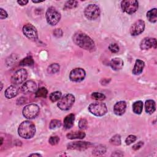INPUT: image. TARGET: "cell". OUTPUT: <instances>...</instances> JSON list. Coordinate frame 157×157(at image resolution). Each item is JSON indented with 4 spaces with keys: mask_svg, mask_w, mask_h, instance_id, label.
Wrapping results in <instances>:
<instances>
[{
    "mask_svg": "<svg viewBox=\"0 0 157 157\" xmlns=\"http://www.w3.org/2000/svg\"><path fill=\"white\" fill-rule=\"evenodd\" d=\"M73 41L77 45L86 50L93 52L95 50L94 41L90 37L83 33L77 32L75 33L73 36Z\"/></svg>",
    "mask_w": 157,
    "mask_h": 157,
    "instance_id": "obj_1",
    "label": "cell"
},
{
    "mask_svg": "<svg viewBox=\"0 0 157 157\" xmlns=\"http://www.w3.org/2000/svg\"><path fill=\"white\" fill-rule=\"evenodd\" d=\"M36 132V127L34 124L28 120L23 121L18 126V135L23 139L32 138Z\"/></svg>",
    "mask_w": 157,
    "mask_h": 157,
    "instance_id": "obj_2",
    "label": "cell"
},
{
    "mask_svg": "<svg viewBox=\"0 0 157 157\" xmlns=\"http://www.w3.org/2000/svg\"><path fill=\"white\" fill-rule=\"evenodd\" d=\"M45 17L47 23L52 26H54L59 21L61 14L55 7H50L47 10Z\"/></svg>",
    "mask_w": 157,
    "mask_h": 157,
    "instance_id": "obj_3",
    "label": "cell"
},
{
    "mask_svg": "<svg viewBox=\"0 0 157 157\" xmlns=\"http://www.w3.org/2000/svg\"><path fill=\"white\" fill-rule=\"evenodd\" d=\"M88 110L90 113L98 117L103 116L107 112L106 105L103 102H93L90 104L88 106Z\"/></svg>",
    "mask_w": 157,
    "mask_h": 157,
    "instance_id": "obj_4",
    "label": "cell"
},
{
    "mask_svg": "<svg viewBox=\"0 0 157 157\" xmlns=\"http://www.w3.org/2000/svg\"><path fill=\"white\" fill-rule=\"evenodd\" d=\"M75 102V97L72 94H67L62 97L58 102V107L62 110H69Z\"/></svg>",
    "mask_w": 157,
    "mask_h": 157,
    "instance_id": "obj_5",
    "label": "cell"
},
{
    "mask_svg": "<svg viewBox=\"0 0 157 157\" xmlns=\"http://www.w3.org/2000/svg\"><path fill=\"white\" fill-rule=\"evenodd\" d=\"M40 111L39 107L35 104H31L26 105L22 111L23 115L27 119H33L36 118Z\"/></svg>",
    "mask_w": 157,
    "mask_h": 157,
    "instance_id": "obj_6",
    "label": "cell"
},
{
    "mask_svg": "<svg viewBox=\"0 0 157 157\" xmlns=\"http://www.w3.org/2000/svg\"><path fill=\"white\" fill-rule=\"evenodd\" d=\"M121 8L123 12L132 14L138 9V1L136 0H125L121 2Z\"/></svg>",
    "mask_w": 157,
    "mask_h": 157,
    "instance_id": "obj_7",
    "label": "cell"
},
{
    "mask_svg": "<svg viewBox=\"0 0 157 157\" xmlns=\"http://www.w3.org/2000/svg\"><path fill=\"white\" fill-rule=\"evenodd\" d=\"M84 14L88 20H96L100 15V9L96 4H90L85 8Z\"/></svg>",
    "mask_w": 157,
    "mask_h": 157,
    "instance_id": "obj_8",
    "label": "cell"
},
{
    "mask_svg": "<svg viewBox=\"0 0 157 157\" xmlns=\"http://www.w3.org/2000/svg\"><path fill=\"white\" fill-rule=\"evenodd\" d=\"M28 72L25 69H20L17 71L11 77V83L15 85L22 83L27 78Z\"/></svg>",
    "mask_w": 157,
    "mask_h": 157,
    "instance_id": "obj_9",
    "label": "cell"
},
{
    "mask_svg": "<svg viewBox=\"0 0 157 157\" xmlns=\"http://www.w3.org/2000/svg\"><path fill=\"white\" fill-rule=\"evenodd\" d=\"M24 35L30 40H36L38 39V33L36 28L31 24L25 25L23 28Z\"/></svg>",
    "mask_w": 157,
    "mask_h": 157,
    "instance_id": "obj_10",
    "label": "cell"
},
{
    "mask_svg": "<svg viewBox=\"0 0 157 157\" xmlns=\"http://www.w3.org/2000/svg\"><path fill=\"white\" fill-rule=\"evenodd\" d=\"M86 75L85 71L82 68H75L72 70L69 74V78L74 82H79L82 81Z\"/></svg>",
    "mask_w": 157,
    "mask_h": 157,
    "instance_id": "obj_11",
    "label": "cell"
},
{
    "mask_svg": "<svg viewBox=\"0 0 157 157\" xmlns=\"http://www.w3.org/2000/svg\"><path fill=\"white\" fill-rule=\"evenodd\" d=\"M145 29V22L142 20H138L131 26L129 32L131 36H135L141 34Z\"/></svg>",
    "mask_w": 157,
    "mask_h": 157,
    "instance_id": "obj_12",
    "label": "cell"
},
{
    "mask_svg": "<svg viewBox=\"0 0 157 157\" xmlns=\"http://www.w3.org/2000/svg\"><path fill=\"white\" fill-rule=\"evenodd\" d=\"M92 144L88 142H71L67 145V148L71 150H84L90 147H91Z\"/></svg>",
    "mask_w": 157,
    "mask_h": 157,
    "instance_id": "obj_13",
    "label": "cell"
},
{
    "mask_svg": "<svg viewBox=\"0 0 157 157\" xmlns=\"http://www.w3.org/2000/svg\"><path fill=\"white\" fill-rule=\"evenodd\" d=\"M157 47V42L155 38L145 37L140 42V47L142 50H148L150 48H156Z\"/></svg>",
    "mask_w": 157,
    "mask_h": 157,
    "instance_id": "obj_14",
    "label": "cell"
},
{
    "mask_svg": "<svg viewBox=\"0 0 157 157\" xmlns=\"http://www.w3.org/2000/svg\"><path fill=\"white\" fill-rule=\"evenodd\" d=\"M37 89V85L33 80H28L25 82L21 86V91L25 94L34 92Z\"/></svg>",
    "mask_w": 157,
    "mask_h": 157,
    "instance_id": "obj_15",
    "label": "cell"
},
{
    "mask_svg": "<svg viewBox=\"0 0 157 157\" xmlns=\"http://www.w3.org/2000/svg\"><path fill=\"white\" fill-rule=\"evenodd\" d=\"M126 103L125 101H118L113 106V112L117 115H122L125 112Z\"/></svg>",
    "mask_w": 157,
    "mask_h": 157,
    "instance_id": "obj_16",
    "label": "cell"
},
{
    "mask_svg": "<svg viewBox=\"0 0 157 157\" xmlns=\"http://www.w3.org/2000/svg\"><path fill=\"white\" fill-rule=\"evenodd\" d=\"M124 64V62L120 58H114L111 59L110 62V65L112 69L115 71L120 70Z\"/></svg>",
    "mask_w": 157,
    "mask_h": 157,
    "instance_id": "obj_17",
    "label": "cell"
},
{
    "mask_svg": "<svg viewBox=\"0 0 157 157\" xmlns=\"http://www.w3.org/2000/svg\"><path fill=\"white\" fill-rule=\"evenodd\" d=\"M18 93V89L13 85L9 86L5 91L4 95L7 99H11L15 97Z\"/></svg>",
    "mask_w": 157,
    "mask_h": 157,
    "instance_id": "obj_18",
    "label": "cell"
},
{
    "mask_svg": "<svg viewBox=\"0 0 157 157\" xmlns=\"http://www.w3.org/2000/svg\"><path fill=\"white\" fill-rule=\"evenodd\" d=\"M145 66V63L140 59H137L135 63L134 69L132 70V74L134 75H139L143 71Z\"/></svg>",
    "mask_w": 157,
    "mask_h": 157,
    "instance_id": "obj_19",
    "label": "cell"
},
{
    "mask_svg": "<svg viewBox=\"0 0 157 157\" xmlns=\"http://www.w3.org/2000/svg\"><path fill=\"white\" fill-rule=\"evenodd\" d=\"M75 120V115L73 113L67 115L64 119L63 126L66 129H70L72 127Z\"/></svg>",
    "mask_w": 157,
    "mask_h": 157,
    "instance_id": "obj_20",
    "label": "cell"
},
{
    "mask_svg": "<svg viewBox=\"0 0 157 157\" xmlns=\"http://www.w3.org/2000/svg\"><path fill=\"white\" fill-rule=\"evenodd\" d=\"M145 109L147 113L152 114L156 110V104L153 100L149 99L145 101Z\"/></svg>",
    "mask_w": 157,
    "mask_h": 157,
    "instance_id": "obj_21",
    "label": "cell"
},
{
    "mask_svg": "<svg viewBox=\"0 0 157 157\" xmlns=\"http://www.w3.org/2000/svg\"><path fill=\"white\" fill-rule=\"evenodd\" d=\"M85 136L86 134L83 131H77L71 132L67 134L66 137H67V139H83L85 137Z\"/></svg>",
    "mask_w": 157,
    "mask_h": 157,
    "instance_id": "obj_22",
    "label": "cell"
},
{
    "mask_svg": "<svg viewBox=\"0 0 157 157\" xmlns=\"http://www.w3.org/2000/svg\"><path fill=\"white\" fill-rule=\"evenodd\" d=\"M147 18L149 21L155 23L157 20V9L154 8L148 11L147 13Z\"/></svg>",
    "mask_w": 157,
    "mask_h": 157,
    "instance_id": "obj_23",
    "label": "cell"
},
{
    "mask_svg": "<svg viewBox=\"0 0 157 157\" xmlns=\"http://www.w3.org/2000/svg\"><path fill=\"white\" fill-rule=\"evenodd\" d=\"M143 102L141 101H137L132 104V110L136 114H140L142 112Z\"/></svg>",
    "mask_w": 157,
    "mask_h": 157,
    "instance_id": "obj_24",
    "label": "cell"
},
{
    "mask_svg": "<svg viewBox=\"0 0 157 157\" xmlns=\"http://www.w3.org/2000/svg\"><path fill=\"white\" fill-rule=\"evenodd\" d=\"M106 151V148L105 146L100 145L94 148L93 150V155L95 156H99L102 155L105 153Z\"/></svg>",
    "mask_w": 157,
    "mask_h": 157,
    "instance_id": "obj_25",
    "label": "cell"
},
{
    "mask_svg": "<svg viewBox=\"0 0 157 157\" xmlns=\"http://www.w3.org/2000/svg\"><path fill=\"white\" fill-rule=\"evenodd\" d=\"M48 94V91L45 87L39 88L35 93V96L36 98H47Z\"/></svg>",
    "mask_w": 157,
    "mask_h": 157,
    "instance_id": "obj_26",
    "label": "cell"
},
{
    "mask_svg": "<svg viewBox=\"0 0 157 157\" xmlns=\"http://www.w3.org/2000/svg\"><path fill=\"white\" fill-rule=\"evenodd\" d=\"M34 64V60L31 56H28L20 62V66H31Z\"/></svg>",
    "mask_w": 157,
    "mask_h": 157,
    "instance_id": "obj_27",
    "label": "cell"
},
{
    "mask_svg": "<svg viewBox=\"0 0 157 157\" xmlns=\"http://www.w3.org/2000/svg\"><path fill=\"white\" fill-rule=\"evenodd\" d=\"M59 71V65L57 63H53L50 64L47 68V72L48 74H55Z\"/></svg>",
    "mask_w": 157,
    "mask_h": 157,
    "instance_id": "obj_28",
    "label": "cell"
},
{
    "mask_svg": "<svg viewBox=\"0 0 157 157\" xmlns=\"http://www.w3.org/2000/svg\"><path fill=\"white\" fill-rule=\"evenodd\" d=\"M61 95H62V94L60 91H56L52 92L50 94L49 98H50V99L52 102H56L57 101H59L61 98Z\"/></svg>",
    "mask_w": 157,
    "mask_h": 157,
    "instance_id": "obj_29",
    "label": "cell"
},
{
    "mask_svg": "<svg viewBox=\"0 0 157 157\" xmlns=\"http://www.w3.org/2000/svg\"><path fill=\"white\" fill-rule=\"evenodd\" d=\"M110 143L112 145L118 146L121 144V137L119 134H116L113 136L110 139Z\"/></svg>",
    "mask_w": 157,
    "mask_h": 157,
    "instance_id": "obj_30",
    "label": "cell"
},
{
    "mask_svg": "<svg viewBox=\"0 0 157 157\" xmlns=\"http://www.w3.org/2000/svg\"><path fill=\"white\" fill-rule=\"evenodd\" d=\"M61 126V121L58 120H52L49 124V128L51 129H56Z\"/></svg>",
    "mask_w": 157,
    "mask_h": 157,
    "instance_id": "obj_31",
    "label": "cell"
},
{
    "mask_svg": "<svg viewBox=\"0 0 157 157\" xmlns=\"http://www.w3.org/2000/svg\"><path fill=\"white\" fill-rule=\"evenodd\" d=\"M91 98L97 101H102L105 98V96L101 93L94 92L91 94Z\"/></svg>",
    "mask_w": 157,
    "mask_h": 157,
    "instance_id": "obj_32",
    "label": "cell"
},
{
    "mask_svg": "<svg viewBox=\"0 0 157 157\" xmlns=\"http://www.w3.org/2000/svg\"><path fill=\"white\" fill-rule=\"evenodd\" d=\"M78 2L76 1H68L65 3L64 9H74L77 6Z\"/></svg>",
    "mask_w": 157,
    "mask_h": 157,
    "instance_id": "obj_33",
    "label": "cell"
},
{
    "mask_svg": "<svg viewBox=\"0 0 157 157\" xmlns=\"http://www.w3.org/2000/svg\"><path fill=\"white\" fill-rule=\"evenodd\" d=\"M87 120L85 118H81L78 122V127L80 129H85L87 127Z\"/></svg>",
    "mask_w": 157,
    "mask_h": 157,
    "instance_id": "obj_34",
    "label": "cell"
},
{
    "mask_svg": "<svg viewBox=\"0 0 157 157\" xmlns=\"http://www.w3.org/2000/svg\"><path fill=\"white\" fill-rule=\"evenodd\" d=\"M59 141V137L57 136H51L48 140L49 144H50L52 145H55L58 144Z\"/></svg>",
    "mask_w": 157,
    "mask_h": 157,
    "instance_id": "obj_35",
    "label": "cell"
},
{
    "mask_svg": "<svg viewBox=\"0 0 157 157\" xmlns=\"http://www.w3.org/2000/svg\"><path fill=\"white\" fill-rule=\"evenodd\" d=\"M137 139V137L134 135H129L127 137L125 140V143L126 145H130L132 143L134 142Z\"/></svg>",
    "mask_w": 157,
    "mask_h": 157,
    "instance_id": "obj_36",
    "label": "cell"
},
{
    "mask_svg": "<svg viewBox=\"0 0 157 157\" xmlns=\"http://www.w3.org/2000/svg\"><path fill=\"white\" fill-rule=\"evenodd\" d=\"M109 49L112 53H117L119 51V46L116 43H113L110 44L109 46Z\"/></svg>",
    "mask_w": 157,
    "mask_h": 157,
    "instance_id": "obj_37",
    "label": "cell"
},
{
    "mask_svg": "<svg viewBox=\"0 0 157 157\" xmlns=\"http://www.w3.org/2000/svg\"><path fill=\"white\" fill-rule=\"evenodd\" d=\"M144 145V142H142V141H140L139 142H137V144H134L133 146H132V149L134 150H139V148H140Z\"/></svg>",
    "mask_w": 157,
    "mask_h": 157,
    "instance_id": "obj_38",
    "label": "cell"
},
{
    "mask_svg": "<svg viewBox=\"0 0 157 157\" xmlns=\"http://www.w3.org/2000/svg\"><path fill=\"white\" fill-rule=\"evenodd\" d=\"M0 16H1V19H4L6 18L8 16L7 13L6 12V10H4L2 8L0 9Z\"/></svg>",
    "mask_w": 157,
    "mask_h": 157,
    "instance_id": "obj_39",
    "label": "cell"
},
{
    "mask_svg": "<svg viewBox=\"0 0 157 157\" xmlns=\"http://www.w3.org/2000/svg\"><path fill=\"white\" fill-rule=\"evenodd\" d=\"M53 34L56 37H61L63 35V31L61 29H55Z\"/></svg>",
    "mask_w": 157,
    "mask_h": 157,
    "instance_id": "obj_40",
    "label": "cell"
},
{
    "mask_svg": "<svg viewBox=\"0 0 157 157\" xmlns=\"http://www.w3.org/2000/svg\"><path fill=\"white\" fill-rule=\"evenodd\" d=\"M112 156H123V154L121 151L118 150V151H114L113 153L112 154Z\"/></svg>",
    "mask_w": 157,
    "mask_h": 157,
    "instance_id": "obj_41",
    "label": "cell"
},
{
    "mask_svg": "<svg viewBox=\"0 0 157 157\" xmlns=\"http://www.w3.org/2000/svg\"><path fill=\"white\" fill-rule=\"evenodd\" d=\"M28 2V1L27 0H23V1H17V3L21 6H25Z\"/></svg>",
    "mask_w": 157,
    "mask_h": 157,
    "instance_id": "obj_42",
    "label": "cell"
},
{
    "mask_svg": "<svg viewBox=\"0 0 157 157\" xmlns=\"http://www.w3.org/2000/svg\"><path fill=\"white\" fill-rule=\"evenodd\" d=\"M41 156V155L40 154L38 153H34V154H31L29 155V156Z\"/></svg>",
    "mask_w": 157,
    "mask_h": 157,
    "instance_id": "obj_43",
    "label": "cell"
},
{
    "mask_svg": "<svg viewBox=\"0 0 157 157\" xmlns=\"http://www.w3.org/2000/svg\"><path fill=\"white\" fill-rule=\"evenodd\" d=\"M32 2H34V3H39V2H43V1H32Z\"/></svg>",
    "mask_w": 157,
    "mask_h": 157,
    "instance_id": "obj_44",
    "label": "cell"
},
{
    "mask_svg": "<svg viewBox=\"0 0 157 157\" xmlns=\"http://www.w3.org/2000/svg\"><path fill=\"white\" fill-rule=\"evenodd\" d=\"M1 145H2V142H3V139H2V137H1Z\"/></svg>",
    "mask_w": 157,
    "mask_h": 157,
    "instance_id": "obj_45",
    "label": "cell"
}]
</instances>
